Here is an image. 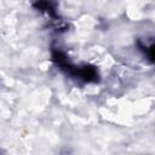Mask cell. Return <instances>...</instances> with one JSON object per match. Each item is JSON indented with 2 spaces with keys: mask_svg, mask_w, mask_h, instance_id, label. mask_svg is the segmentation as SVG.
I'll return each mask as SVG.
<instances>
[{
  "mask_svg": "<svg viewBox=\"0 0 155 155\" xmlns=\"http://www.w3.org/2000/svg\"><path fill=\"white\" fill-rule=\"evenodd\" d=\"M34 6L38 10H40L42 12H46L51 17H54L56 16V10H54L53 0H35Z\"/></svg>",
  "mask_w": 155,
  "mask_h": 155,
  "instance_id": "2",
  "label": "cell"
},
{
  "mask_svg": "<svg viewBox=\"0 0 155 155\" xmlns=\"http://www.w3.org/2000/svg\"><path fill=\"white\" fill-rule=\"evenodd\" d=\"M74 76L82 79L84 81L91 82V81H96L98 78V73L93 67H82V68H76V71L74 74Z\"/></svg>",
  "mask_w": 155,
  "mask_h": 155,
  "instance_id": "1",
  "label": "cell"
}]
</instances>
